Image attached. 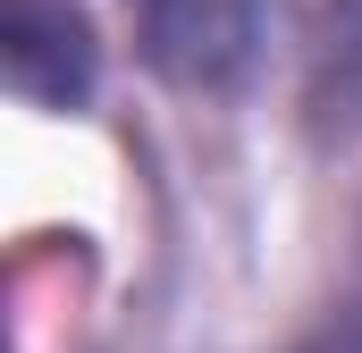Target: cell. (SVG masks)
I'll return each mask as SVG.
<instances>
[{"instance_id":"obj_1","label":"cell","mask_w":362,"mask_h":353,"mask_svg":"<svg viewBox=\"0 0 362 353\" xmlns=\"http://www.w3.org/2000/svg\"><path fill=\"white\" fill-rule=\"evenodd\" d=\"M286 42V0H144V51L185 92H245Z\"/></svg>"},{"instance_id":"obj_3","label":"cell","mask_w":362,"mask_h":353,"mask_svg":"<svg viewBox=\"0 0 362 353\" xmlns=\"http://www.w3.org/2000/svg\"><path fill=\"white\" fill-rule=\"evenodd\" d=\"M312 126L329 143L362 135V0H320L312 25Z\"/></svg>"},{"instance_id":"obj_4","label":"cell","mask_w":362,"mask_h":353,"mask_svg":"<svg viewBox=\"0 0 362 353\" xmlns=\"http://www.w3.org/2000/svg\"><path fill=\"white\" fill-rule=\"evenodd\" d=\"M295 353H362V320H337V328H320L312 345H295Z\"/></svg>"},{"instance_id":"obj_2","label":"cell","mask_w":362,"mask_h":353,"mask_svg":"<svg viewBox=\"0 0 362 353\" xmlns=\"http://www.w3.org/2000/svg\"><path fill=\"white\" fill-rule=\"evenodd\" d=\"M0 59H8V85L42 109H68L93 85V34L68 0H8Z\"/></svg>"}]
</instances>
